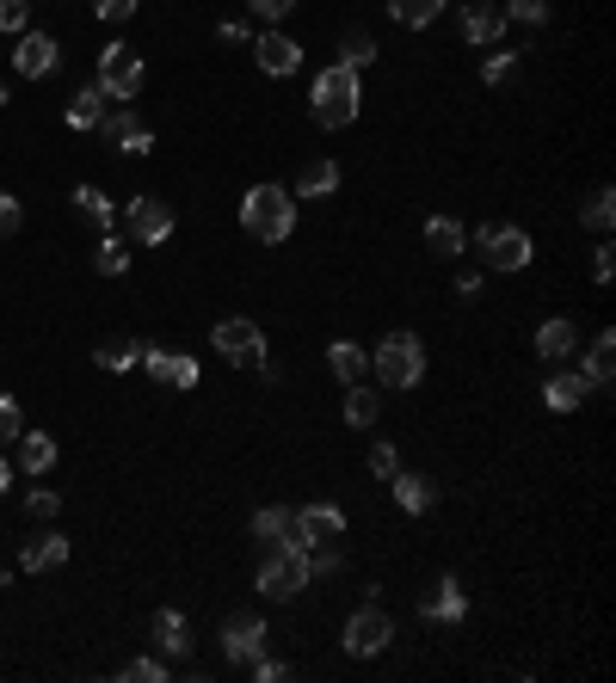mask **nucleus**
<instances>
[{
  "mask_svg": "<svg viewBox=\"0 0 616 683\" xmlns=\"http://www.w3.org/2000/svg\"><path fill=\"white\" fill-rule=\"evenodd\" d=\"M370 370L382 375V389H419L426 382V345L419 333H382V345L370 351Z\"/></svg>",
  "mask_w": 616,
  "mask_h": 683,
  "instance_id": "nucleus-3",
  "label": "nucleus"
},
{
  "mask_svg": "<svg viewBox=\"0 0 616 683\" xmlns=\"http://www.w3.org/2000/svg\"><path fill=\"white\" fill-rule=\"evenodd\" d=\"M308 554L296 549V542H278V549L266 554V566H259V591H266V597H296V591H308Z\"/></svg>",
  "mask_w": 616,
  "mask_h": 683,
  "instance_id": "nucleus-4",
  "label": "nucleus"
},
{
  "mask_svg": "<svg viewBox=\"0 0 616 683\" xmlns=\"http://www.w3.org/2000/svg\"><path fill=\"white\" fill-rule=\"evenodd\" d=\"M93 13L106 19V26H118V19H130V13H136V0H93Z\"/></svg>",
  "mask_w": 616,
  "mask_h": 683,
  "instance_id": "nucleus-45",
  "label": "nucleus"
},
{
  "mask_svg": "<svg viewBox=\"0 0 616 683\" xmlns=\"http://www.w3.org/2000/svg\"><path fill=\"white\" fill-rule=\"evenodd\" d=\"M93 271H99V278H123V271H130V247H123L118 234H106L99 253H93Z\"/></svg>",
  "mask_w": 616,
  "mask_h": 683,
  "instance_id": "nucleus-33",
  "label": "nucleus"
},
{
  "mask_svg": "<svg viewBox=\"0 0 616 683\" xmlns=\"http://www.w3.org/2000/svg\"><path fill=\"white\" fill-rule=\"evenodd\" d=\"M358 68L334 62L315 74V87H308V118L321 123V130H346L351 118H358Z\"/></svg>",
  "mask_w": 616,
  "mask_h": 683,
  "instance_id": "nucleus-1",
  "label": "nucleus"
},
{
  "mask_svg": "<svg viewBox=\"0 0 616 683\" xmlns=\"http://www.w3.org/2000/svg\"><path fill=\"white\" fill-rule=\"evenodd\" d=\"M254 677H259V683H284V677H290V665H278V659L259 653V659H254Z\"/></svg>",
  "mask_w": 616,
  "mask_h": 683,
  "instance_id": "nucleus-46",
  "label": "nucleus"
},
{
  "mask_svg": "<svg viewBox=\"0 0 616 683\" xmlns=\"http://www.w3.org/2000/svg\"><path fill=\"white\" fill-rule=\"evenodd\" d=\"M579 222L592 228V234H610V222H616V191L610 185H598L586 198V210H579Z\"/></svg>",
  "mask_w": 616,
  "mask_h": 683,
  "instance_id": "nucleus-31",
  "label": "nucleus"
},
{
  "mask_svg": "<svg viewBox=\"0 0 616 683\" xmlns=\"http://www.w3.org/2000/svg\"><path fill=\"white\" fill-rule=\"evenodd\" d=\"M389 13H395V26H407V31H426L431 19L444 13V0H389Z\"/></svg>",
  "mask_w": 616,
  "mask_h": 683,
  "instance_id": "nucleus-30",
  "label": "nucleus"
},
{
  "mask_svg": "<svg viewBox=\"0 0 616 683\" xmlns=\"http://www.w3.org/2000/svg\"><path fill=\"white\" fill-rule=\"evenodd\" d=\"M241 228L254 234V241H266V247H284L296 234V191H284V185H254L241 198Z\"/></svg>",
  "mask_w": 616,
  "mask_h": 683,
  "instance_id": "nucleus-2",
  "label": "nucleus"
},
{
  "mask_svg": "<svg viewBox=\"0 0 616 683\" xmlns=\"http://www.w3.org/2000/svg\"><path fill=\"white\" fill-rule=\"evenodd\" d=\"M592 382V389H610V375H616V333L604 327L598 339H592V351H586V370H579Z\"/></svg>",
  "mask_w": 616,
  "mask_h": 683,
  "instance_id": "nucleus-24",
  "label": "nucleus"
},
{
  "mask_svg": "<svg viewBox=\"0 0 616 683\" xmlns=\"http://www.w3.org/2000/svg\"><path fill=\"white\" fill-rule=\"evenodd\" d=\"M506 7H494V0H469L463 7V38L475 43V50H499V38H506Z\"/></svg>",
  "mask_w": 616,
  "mask_h": 683,
  "instance_id": "nucleus-11",
  "label": "nucleus"
},
{
  "mask_svg": "<svg viewBox=\"0 0 616 683\" xmlns=\"http://www.w3.org/2000/svg\"><path fill=\"white\" fill-rule=\"evenodd\" d=\"M610 271H616L610 247H598V253H592V278H598V283H610Z\"/></svg>",
  "mask_w": 616,
  "mask_h": 683,
  "instance_id": "nucleus-48",
  "label": "nucleus"
},
{
  "mask_svg": "<svg viewBox=\"0 0 616 683\" xmlns=\"http://www.w3.org/2000/svg\"><path fill=\"white\" fill-rule=\"evenodd\" d=\"M327 363H334V375L346 382V389L370 375V351H364V345H351V339H334V345H327Z\"/></svg>",
  "mask_w": 616,
  "mask_h": 683,
  "instance_id": "nucleus-25",
  "label": "nucleus"
},
{
  "mask_svg": "<svg viewBox=\"0 0 616 683\" xmlns=\"http://www.w3.org/2000/svg\"><path fill=\"white\" fill-rule=\"evenodd\" d=\"M99 363H106V370H136V363H142V345H130V339H106V345H99Z\"/></svg>",
  "mask_w": 616,
  "mask_h": 683,
  "instance_id": "nucleus-34",
  "label": "nucleus"
},
{
  "mask_svg": "<svg viewBox=\"0 0 616 683\" xmlns=\"http://www.w3.org/2000/svg\"><path fill=\"white\" fill-rule=\"evenodd\" d=\"M99 130H106V142L118 148V154H148V148H155V135H148L142 123H136V111H130V106L106 111V118H99Z\"/></svg>",
  "mask_w": 616,
  "mask_h": 683,
  "instance_id": "nucleus-15",
  "label": "nucleus"
},
{
  "mask_svg": "<svg viewBox=\"0 0 616 683\" xmlns=\"http://www.w3.org/2000/svg\"><path fill=\"white\" fill-rule=\"evenodd\" d=\"M290 7H296V0H254V13L266 19V26H278V19H290Z\"/></svg>",
  "mask_w": 616,
  "mask_h": 683,
  "instance_id": "nucleus-47",
  "label": "nucleus"
},
{
  "mask_svg": "<svg viewBox=\"0 0 616 683\" xmlns=\"http://www.w3.org/2000/svg\"><path fill=\"white\" fill-rule=\"evenodd\" d=\"M339 191V167L334 161H308L302 173H296V198H334Z\"/></svg>",
  "mask_w": 616,
  "mask_h": 683,
  "instance_id": "nucleus-28",
  "label": "nucleus"
},
{
  "mask_svg": "<svg viewBox=\"0 0 616 683\" xmlns=\"http://www.w3.org/2000/svg\"><path fill=\"white\" fill-rule=\"evenodd\" d=\"M19 222H26L19 198H7V191H0V241H13V234H19Z\"/></svg>",
  "mask_w": 616,
  "mask_h": 683,
  "instance_id": "nucleus-41",
  "label": "nucleus"
},
{
  "mask_svg": "<svg viewBox=\"0 0 616 683\" xmlns=\"http://www.w3.org/2000/svg\"><path fill=\"white\" fill-rule=\"evenodd\" d=\"M481 81H487V87H506V81H511V50H494V56H487V62H481Z\"/></svg>",
  "mask_w": 616,
  "mask_h": 683,
  "instance_id": "nucleus-40",
  "label": "nucleus"
},
{
  "mask_svg": "<svg viewBox=\"0 0 616 683\" xmlns=\"http://www.w3.org/2000/svg\"><path fill=\"white\" fill-rule=\"evenodd\" d=\"M19 566L26 573H56V566H68V536H38V542H26V554H19Z\"/></svg>",
  "mask_w": 616,
  "mask_h": 683,
  "instance_id": "nucleus-23",
  "label": "nucleus"
},
{
  "mask_svg": "<svg viewBox=\"0 0 616 683\" xmlns=\"http://www.w3.org/2000/svg\"><path fill=\"white\" fill-rule=\"evenodd\" d=\"M419 616H426V622H444V629H456V622L469 616V597H463V585H456V573H444L438 585H431V597L419 603Z\"/></svg>",
  "mask_w": 616,
  "mask_h": 683,
  "instance_id": "nucleus-16",
  "label": "nucleus"
},
{
  "mask_svg": "<svg viewBox=\"0 0 616 683\" xmlns=\"http://www.w3.org/2000/svg\"><path fill=\"white\" fill-rule=\"evenodd\" d=\"M99 87H87V93H74V106H68V130H99V118H106V106H99Z\"/></svg>",
  "mask_w": 616,
  "mask_h": 683,
  "instance_id": "nucleus-32",
  "label": "nucleus"
},
{
  "mask_svg": "<svg viewBox=\"0 0 616 683\" xmlns=\"http://www.w3.org/2000/svg\"><path fill=\"white\" fill-rule=\"evenodd\" d=\"M339 62H346V68H370V62H376V43L364 38V31H351L346 50H339Z\"/></svg>",
  "mask_w": 616,
  "mask_h": 683,
  "instance_id": "nucleus-36",
  "label": "nucleus"
},
{
  "mask_svg": "<svg viewBox=\"0 0 616 683\" xmlns=\"http://www.w3.org/2000/svg\"><path fill=\"white\" fill-rule=\"evenodd\" d=\"M142 370L155 389H198V358H173V351H148L142 345Z\"/></svg>",
  "mask_w": 616,
  "mask_h": 683,
  "instance_id": "nucleus-12",
  "label": "nucleus"
},
{
  "mask_svg": "<svg viewBox=\"0 0 616 683\" xmlns=\"http://www.w3.org/2000/svg\"><path fill=\"white\" fill-rule=\"evenodd\" d=\"M50 462H56V438H50V431H19V469L43 474Z\"/></svg>",
  "mask_w": 616,
  "mask_h": 683,
  "instance_id": "nucleus-27",
  "label": "nucleus"
},
{
  "mask_svg": "<svg viewBox=\"0 0 616 683\" xmlns=\"http://www.w3.org/2000/svg\"><path fill=\"white\" fill-rule=\"evenodd\" d=\"M376 413H382V394L364 389V382H351V394H346V425L370 431V425H376Z\"/></svg>",
  "mask_w": 616,
  "mask_h": 683,
  "instance_id": "nucleus-29",
  "label": "nucleus"
},
{
  "mask_svg": "<svg viewBox=\"0 0 616 683\" xmlns=\"http://www.w3.org/2000/svg\"><path fill=\"white\" fill-rule=\"evenodd\" d=\"M586 394H592V382H586L579 370H555L549 382H543V401H549V413H574Z\"/></svg>",
  "mask_w": 616,
  "mask_h": 683,
  "instance_id": "nucleus-18",
  "label": "nucleus"
},
{
  "mask_svg": "<svg viewBox=\"0 0 616 683\" xmlns=\"http://www.w3.org/2000/svg\"><path fill=\"white\" fill-rule=\"evenodd\" d=\"M574 345H579V327L574 321H543V327H536V358L562 363V358H574Z\"/></svg>",
  "mask_w": 616,
  "mask_h": 683,
  "instance_id": "nucleus-22",
  "label": "nucleus"
},
{
  "mask_svg": "<svg viewBox=\"0 0 616 683\" xmlns=\"http://www.w3.org/2000/svg\"><path fill=\"white\" fill-rule=\"evenodd\" d=\"M395 469H401V455H395V443H370V474H376V481H389Z\"/></svg>",
  "mask_w": 616,
  "mask_h": 683,
  "instance_id": "nucleus-39",
  "label": "nucleus"
},
{
  "mask_svg": "<svg viewBox=\"0 0 616 683\" xmlns=\"http://www.w3.org/2000/svg\"><path fill=\"white\" fill-rule=\"evenodd\" d=\"M426 247L438 259H456L463 247H469V228L456 222V215H431V222H426Z\"/></svg>",
  "mask_w": 616,
  "mask_h": 683,
  "instance_id": "nucleus-26",
  "label": "nucleus"
},
{
  "mask_svg": "<svg viewBox=\"0 0 616 683\" xmlns=\"http://www.w3.org/2000/svg\"><path fill=\"white\" fill-rule=\"evenodd\" d=\"M216 38H222V43H247V26H241V19H222V26H216Z\"/></svg>",
  "mask_w": 616,
  "mask_h": 683,
  "instance_id": "nucleus-50",
  "label": "nucleus"
},
{
  "mask_svg": "<svg viewBox=\"0 0 616 683\" xmlns=\"http://www.w3.org/2000/svg\"><path fill=\"white\" fill-rule=\"evenodd\" d=\"M389 486H395V499H401V511H414V518H426V511L438 505V493H431V481H426V474L395 469V474H389Z\"/></svg>",
  "mask_w": 616,
  "mask_h": 683,
  "instance_id": "nucleus-21",
  "label": "nucleus"
},
{
  "mask_svg": "<svg viewBox=\"0 0 616 683\" xmlns=\"http://www.w3.org/2000/svg\"><path fill=\"white\" fill-rule=\"evenodd\" d=\"M142 81H148V68L130 43H106V50H99V93L106 99H136Z\"/></svg>",
  "mask_w": 616,
  "mask_h": 683,
  "instance_id": "nucleus-5",
  "label": "nucleus"
},
{
  "mask_svg": "<svg viewBox=\"0 0 616 683\" xmlns=\"http://www.w3.org/2000/svg\"><path fill=\"white\" fill-rule=\"evenodd\" d=\"M13 438H19V401L0 394V443H13Z\"/></svg>",
  "mask_w": 616,
  "mask_h": 683,
  "instance_id": "nucleus-43",
  "label": "nucleus"
},
{
  "mask_svg": "<svg viewBox=\"0 0 616 683\" xmlns=\"http://www.w3.org/2000/svg\"><path fill=\"white\" fill-rule=\"evenodd\" d=\"M506 19H518V26H543V19H549V0H511Z\"/></svg>",
  "mask_w": 616,
  "mask_h": 683,
  "instance_id": "nucleus-37",
  "label": "nucleus"
},
{
  "mask_svg": "<svg viewBox=\"0 0 616 683\" xmlns=\"http://www.w3.org/2000/svg\"><path fill=\"white\" fill-rule=\"evenodd\" d=\"M389 641H395V622L382 616V610H358V616L346 622V653L351 659H376Z\"/></svg>",
  "mask_w": 616,
  "mask_h": 683,
  "instance_id": "nucleus-8",
  "label": "nucleus"
},
{
  "mask_svg": "<svg viewBox=\"0 0 616 683\" xmlns=\"http://www.w3.org/2000/svg\"><path fill=\"white\" fill-rule=\"evenodd\" d=\"M475 247H481V265H494V271H524L536 253L524 228H499V222H487L481 234H475Z\"/></svg>",
  "mask_w": 616,
  "mask_h": 683,
  "instance_id": "nucleus-6",
  "label": "nucleus"
},
{
  "mask_svg": "<svg viewBox=\"0 0 616 683\" xmlns=\"http://www.w3.org/2000/svg\"><path fill=\"white\" fill-rule=\"evenodd\" d=\"M222 653H228V665H254L259 653H266V622L259 616H228L222 622Z\"/></svg>",
  "mask_w": 616,
  "mask_h": 683,
  "instance_id": "nucleus-10",
  "label": "nucleus"
},
{
  "mask_svg": "<svg viewBox=\"0 0 616 683\" xmlns=\"http://www.w3.org/2000/svg\"><path fill=\"white\" fill-rule=\"evenodd\" d=\"M26 19H31L26 0H0V31H13V38H19V31H26Z\"/></svg>",
  "mask_w": 616,
  "mask_h": 683,
  "instance_id": "nucleus-42",
  "label": "nucleus"
},
{
  "mask_svg": "<svg viewBox=\"0 0 616 683\" xmlns=\"http://www.w3.org/2000/svg\"><path fill=\"white\" fill-rule=\"evenodd\" d=\"M123 677H130V683H167V665H161V659H130Z\"/></svg>",
  "mask_w": 616,
  "mask_h": 683,
  "instance_id": "nucleus-38",
  "label": "nucleus"
},
{
  "mask_svg": "<svg viewBox=\"0 0 616 683\" xmlns=\"http://www.w3.org/2000/svg\"><path fill=\"white\" fill-rule=\"evenodd\" d=\"M7 486H13V462H0V493H7Z\"/></svg>",
  "mask_w": 616,
  "mask_h": 683,
  "instance_id": "nucleus-51",
  "label": "nucleus"
},
{
  "mask_svg": "<svg viewBox=\"0 0 616 683\" xmlns=\"http://www.w3.org/2000/svg\"><path fill=\"white\" fill-rule=\"evenodd\" d=\"M26 511L31 518H56V511H62V493H43L38 486V493H26Z\"/></svg>",
  "mask_w": 616,
  "mask_h": 683,
  "instance_id": "nucleus-44",
  "label": "nucleus"
},
{
  "mask_svg": "<svg viewBox=\"0 0 616 683\" xmlns=\"http://www.w3.org/2000/svg\"><path fill=\"white\" fill-rule=\"evenodd\" d=\"M456 295H463V302H475V295H481V271H463V278H456Z\"/></svg>",
  "mask_w": 616,
  "mask_h": 683,
  "instance_id": "nucleus-49",
  "label": "nucleus"
},
{
  "mask_svg": "<svg viewBox=\"0 0 616 683\" xmlns=\"http://www.w3.org/2000/svg\"><path fill=\"white\" fill-rule=\"evenodd\" d=\"M254 542H266V549H278V542H296V511H284V505L254 511ZM296 549H302V542H296Z\"/></svg>",
  "mask_w": 616,
  "mask_h": 683,
  "instance_id": "nucleus-19",
  "label": "nucleus"
},
{
  "mask_svg": "<svg viewBox=\"0 0 616 683\" xmlns=\"http://www.w3.org/2000/svg\"><path fill=\"white\" fill-rule=\"evenodd\" d=\"M346 536V511L339 505H302L296 511V542L315 549V542H339Z\"/></svg>",
  "mask_w": 616,
  "mask_h": 683,
  "instance_id": "nucleus-13",
  "label": "nucleus"
},
{
  "mask_svg": "<svg viewBox=\"0 0 616 683\" xmlns=\"http://www.w3.org/2000/svg\"><path fill=\"white\" fill-rule=\"evenodd\" d=\"M56 56H62V50H56V38H50V31H19L13 68L26 74V81H43V74L56 68Z\"/></svg>",
  "mask_w": 616,
  "mask_h": 683,
  "instance_id": "nucleus-14",
  "label": "nucleus"
},
{
  "mask_svg": "<svg viewBox=\"0 0 616 683\" xmlns=\"http://www.w3.org/2000/svg\"><path fill=\"white\" fill-rule=\"evenodd\" d=\"M254 56H259V68H266V74H296V68H302V43H296V38H284L278 26H271V31H259Z\"/></svg>",
  "mask_w": 616,
  "mask_h": 683,
  "instance_id": "nucleus-17",
  "label": "nucleus"
},
{
  "mask_svg": "<svg viewBox=\"0 0 616 683\" xmlns=\"http://www.w3.org/2000/svg\"><path fill=\"white\" fill-rule=\"evenodd\" d=\"M74 210L87 215V222H99V228H111V198L106 191H93V185H81L74 191Z\"/></svg>",
  "mask_w": 616,
  "mask_h": 683,
  "instance_id": "nucleus-35",
  "label": "nucleus"
},
{
  "mask_svg": "<svg viewBox=\"0 0 616 683\" xmlns=\"http://www.w3.org/2000/svg\"><path fill=\"white\" fill-rule=\"evenodd\" d=\"M155 641L167 659H191V622L179 610H155Z\"/></svg>",
  "mask_w": 616,
  "mask_h": 683,
  "instance_id": "nucleus-20",
  "label": "nucleus"
},
{
  "mask_svg": "<svg viewBox=\"0 0 616 683\" xmlns=\"http://www.w3.org/2000/svg\"><path fill=\"white\" fill-rule=\"evenodd\" d=\"M123 215H130V234L142 247H161L167 234H173V203H167V198H130V210H123Z\"/></svg>",
  "mask_w": 616,
  "mask_h": 683,
  "instance_id": "nucleus-9",
  "label": "nucleus"
},
{
  "mask_svg": "<svg viewBox=\"0 0 616 683\" xmlns=\"http://www.w3.org/2000/svg\"><path fill=\"white\" fill-rule=\"evenodd\" d=\"M210 345L222 351L228 363H241V370H259L266 363V333H259V321H216V333H210Z\"/></svg>",
  "mask_w": 616,
  "mask_h": 683,
  "instance_id": "nucleus-7",
  "label": "nucleus"
}]
</instances>
